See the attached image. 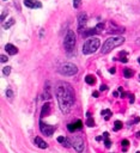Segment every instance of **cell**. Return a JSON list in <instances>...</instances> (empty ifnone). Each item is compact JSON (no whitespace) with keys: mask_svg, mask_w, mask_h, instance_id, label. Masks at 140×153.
Returning a JSON list of instances; mask_svg holds the SVG:
<instances>
[{"mask_svg":"<svg viewBox=\"0 0 140 153\" xmlns=\"http://www.w3.org/2000/svg\"><path fill=\"white\" fill-rule=\"evenodd\" d=\"M56 97L62 112H68L74 104V91L67 83H59L56 86Z\"/></svg>","mask_w":140,"mask_h":153,"instance_id":"1","label":"cell"},{"mask_svg":"<svg viewBox=\"0 0 140 153\" xmlns=\"http://www.w3.org/2000/svg\"><path fill=\"white\" fill-rule=\"evenodd\" d=\"M125 42V38L121 36H115V37H109L108 39L105 41V43L103 44V48H102V54H108L109 51H111L114 48L121 45Z\"/></svg>","mask_w":140,"mask_h":153,"instance_id":"2","label":"cell"},{"mask_svg":"<svg viewBox=\"0 0 140 153\" xmlns=\"http://www.w3.org/2000/svg\"><path fill=\"white\" fill-rule=\"evenodd\" d=\"M99 44H101V41H99L98 37H93L91 36L89 39H86L84 45H83V54L85 55H89L95 53L98 48H99Z\"/></svg>","mask_w":140,"mask_h":153,"instance_id":"3","label":"cell"},{"mask_svg":"<svg viewBox=\"0 0 140 153\" xmlns=\"http://www.w3.org/2000/svg\"><path fill=\"white\" fill-rule=\"evenodd\" d=\"M78 72V68L76 65H73L71 62H66V63H62L60 66L59 68V73L62 75H67V77H71V75H74L77 74Z\"/></svg>","mask_w":140,"mask_h":153,"instance_id":"4","label":"cell"},{"mask_svg":"<svg viewBox=\"0 0 140 153\" xmlns=\"http://www.w3.org/2000/svg\"><path fill=\"white\" fill-rule=\"evenodd\" d=\"M64 45H65V49L67 51H72L76 47V35L72 30L67 31V35L65 37V41H64Z\"/></svg>","mask_w":140,"mask_h":153,"instance_id":"5","label":"cell"},{"mask_svg":"<svg viewBox=\"0 0 140 153\" xmlns=\"http://www.w3.org/2000/svg\"><path fill=\"white\" fill-rule=\"evenodd\" d=\"M71 145L77 152L82 153L84 151V140L80 136H73L71 139Z\"/></svg>","mask_w":140,"mask_h":153,"instance_id":"6","label":"cell"},{"mask_svg":"<svg viewBox=\"0 0 140 153\" xmlns=\"http://www.w3.org/2000/svg\"><path fill=\"white\" fill-rule=\"evenodd\" d=\"M40 129H41L42 134H44V135H47V136H50V135H53V133L55 132V127H54V126L44 124L42 121L40 122Z\"/></svg>","mask_w":140,"mask_h":153,"instance_id":"7","label":"cell"},{"mask_svg":"<svg viewBox=\"0 0 140 153\" xmlns=\"http://www.w3.org/2000/svg\"><path fill=\"white\" fill-rule=\"evenodd\" d=\"M5 50L9 53L10 55H16L17 53H18V49H17V47H15L13 44H11V43H7L5 45Z\"/></svg>","mask_w":140,"mask_h":153,"instance_id":"8","label":"cell"},{"mask_svg":"<svg viewBox=\"0 0 140 153\" xmlns=\"http://www.w3.org/2000/svg\"><path fill=\"white\" fill-rule=\"evenodd\" d=\"M86 19H88V17H86L85 13H80L78 17V24H79V29H83L84 28V25L86 24Z\"/></svg>","mask_w":140,"mask_h":153,"instance_id":"9","label":"cell"},{"mask_svg":"<svg viewBox=\"0 0 140 153\" xmlns=\"http://www.w3.org/2000/svg\"><path fill=\"white\" fill-rule=\"evenodd\" d=\"M35 144L38 146L40 148H47V147H48V144H47L46 141H43L40 136H36L35 138Z\"/></svg>","mask_w":140,"mask_h":153,"instance_id":"10","label":"cell"},{"mask_svg":"<svg viewBox=\"0 0 140 153\" xmlns=\"http://www.w3.org/2000/svg\"><path fill=\"white\" fill-rule=\"evenodd\" d=\"M50 112V104L49 103H46L43 106H42V111H41V117H44L47 115H49Z\"/></svg>","mask_w":140,"mask_h":153,"instance_id":"11","label":"cell"},{"mask_svg":"<svg viewBox=\"0 0 140 153\" xmlns=\"http://www.w3.org/2000/svg\"><path fill=\"white\" fill-rule=\"evenodd\" d=\"M97 32H98V31H97L96 28H95V29H88L86 31H84L82 35H83L84 37H88V36H93V35H96Z\"/></svg>","mask_w":140,"mask_h":153,"instance_id":"12","label":"cell"},{"mask_svg":"<svg viewBox=\"0 0 140 153\" xmlns=\"http://www.w3.org/2000/svg\"><path fill=\"white\" fill-rule=\"evenodd\" d=\"M85 82L88 83L89 85H95V83H96V78L93 77L92 74H88V75H86V78H85Z\"/></svg>","mask_w":140,"mask_h":153,"instance_id":"13","label":"cell"},{"mask_svg":"<svg viewBox=\"0 0 140 153\" xmlns=\"http://www.w3.org/2000/svg\"><path fill=\"white\" fill-rule=\"evenodd\" d=\"M109 31H110V32H123L125 29H123V28H117L115 24L110 23V30H109Z\"/></svg>","mask_w":140,"mask_h":153,"instance_id":"14","label":"cell"},{"mask_svg":"<svg viewBox=\"0 0 140 153\" xmlns=\"http://www.w3.org/2000/svg\"><path fill=\"white\" fill-rule=\"evenodd\" d=\"M24 5L26 7L34 9V7H36V1H34V0H24Z\"/></svg>","mask_w":140,"mask_h":153,"instance_id":"15","label":"cell"},{"mask_svg":"<svg viewBox=\"0 0 140 153\" xmlns=\"http://www.w3.org/2000/svg\"><path fill=\"white\" fill-rule=\"evenodd\" d=\"M102 116H104V118L105 120H109L111 116H113V114H111V111L109 110V109H104V110H102Z\"/></svg>","mask_w":140,"mask_h":153,"instance_id":"16","label":"cell"},{"mask_svg":"<svg viewBox=\"0 0 140 153\" xmlns=\"http://www.w3.org/2000/svg\"><path fill=\"white\" fill-rule=\"evenodd\" d=\"M123 75H125V78H132L133 71L129 69V68H125V69H123Z\"/></svg>","mask_w":140,"mask_h":153,"instance_id":"17","label":"cell"},{"mask_svg":"<svg viewBox=\"0 0 140 153\" xmlns=\"http://www.w3.org/2000/svg\"><path fill=\"white\" fill-rule=\"evenodd\" d=\"M13 24H15V19L11 18V19H10V22H7V23H5V24H4V28H5V29H9V28H11V26H12Z\"/></svg>","mask_w":140,"mask_h":153,"instance_id":"18","label":"cell"},{"mask_svg":"<svg viewBox=\"0 0 140 153\" xmlns=\"http://www.w3.org/2000/svg\"><path fill=\"white\" fill-rule=\"evenodd\" d=\"M86 126H88V127H93V126H95V121H93V120L91 118V116L88 117V121H86Z\"/></svg>","mask_w":140,"mask_h":153,"instance_id":"19","label":"cell"},{"mask_svg":"<svg viewBox=\"0 0 140 153\" xmlns=\"http://www.w3.org/2000/svg\"><path fill=\"white\" fill-rule=\"evenodd\" d=\"M67 128H68V130L71 132V133H73L74 130H77V127H76V123H70L68 126H67Z\"/></svg>","mask_w":140,"mask_h":153,"instance_id":"20","label":"cell"},{"mask_svg":"<svg viewBox=\"0 0 140 153\" xmlns=\"http://www.w3.org/2000/svg\"><path fill=\"white\" fill-rule=\"evenodd\" d=\"M121 128H122V122H121V121H116V122H115L114 129H115V130H120Z\"/></svg>","mask_w":140,"mask_h":153,"instance_id":"21","label":"cell"},{"mask_svg":"<svg viewBox=\"0 0 140 153\" xmlns=\"http://www.w3.org/2000/svg\"><path fill=\"white\" fill-rule=\"evenodd\" d=\"M128 145H129V141L128 140H122V146H123V152L127 151V147H128Z\"/></svg>","mask_w":140,"mask_h":153,"instance_id":"22","label":"cell"},{"mask_svg":"<svg viewBox=\"0 0 140 153\" xmlns=\"http://www.w3.org/2000/svg\"><path fill=\"white\" fill-rule=\"evenodd\" d=\"M80 5H82V0H73V6H74V9H78Z\"/></svg>","mask_w":140,"mask_h":153,"instance_id":"23","label":"cell"},{"mask_svg":"<svg viewBox=\"0 0 140 153\" xmlns=\"http://www.w3.org/2000/svg\"><path fill=\"white\" fill-rule=\"evenodd\" d=\"M3 73H4L5 75H9L10 73H11V67H9V66H7V67H4L3 68Z\"/></svg>","mask_w":140,"mask_h":153,"instance_id":"24","label":"cell"},{"mask_svg":"<svg viewBox=\"0 0 140 153\" xmlns=\"http://www.w3.org/2000/svg\"><path fill=\"white\" fill-rule=\"evenodd\" d=\"M104 145H105L107 148H109L110 146H111V141L109 140V138H105V139H104Z\"/></svg>","mask_w":140,"mask_h":153,"instance_id":"25","label":"cell"},{"mask_svg":"<svg viewBox=\"0 0 140 153\" xmlns=\"http://www.w3.org/2000/svg\"><path fill=\"white\" fill-rule=\"evenodd\" d=\"M76 127H77V129H82V127H83V122L80 121V120H78V121L76 122Z\"/></svg>","mask_w":140,"mask_h":153,"instance_id":"26","label":"cell"},{"mask_svg":"<svg viewBox=\"0 0 140 153\" xmlns=\"http://www.w3.org/2000/svg\"><path fill=\"white\" fill-rule=\"evenodd\" d=\"M103 28H104V24H102V23H99V24H98V25L96 26V29H97V31H98V32L101 31V30H102Z\"/></svg>","mask_w":140,"mask_h":153,"instance_id":"27","label":"cell"},{"mask_svg":"<svg viewBox=\"0 0 140 153\" xmlns=\"http://www.w3.org/2000/svg\"><path fill=\"white\" fill-rule=\"evenodd\" d=\"M6 96H7L9 98H12L13 97V92L11 90H7V91H6Z\"/></svg>","mask_w":140,"mask_h":153,"instance_id":"28","label":"cell"},{"mask_svg":"<svg viewBox=\"0 0 140 153\" xmlns=\"http://www.w3.org/2000/svg\"><path fill=\"white\" fill-rule=\"evenodd\" d=\"M65 140H66V139H65L64 136H59V138H58V142H60V144H64Z\"/></svg>","mask_w":140,"mask_h":153,"instance_id":"29","label":"cell"},{"mask_svg":"<svg viewBox=\"0 0 140 153\" xmlns=\"http://www.w3.org/2000/svg\"><path fill=\"white\" fill-rule=\"evenodd\" d=\"M107 89H108V86L107 85H101V88H99V91H107Z\"/></svg>","mask_w":140,"mask_h":153,"instance_id":"30","label":"cell"},{"mask_svg":"<svg viewBox=\"0 0 140 153\" xmlns=\"http://www.w3.org/2000/svg\"><path fill=\"white\" fill-rule=\"evenodd\" d=\"M7 56H6V55H1V62H6V61H7Z\"/></svg>","mask_w":140,"mask_h":153,"instance_id":"31","label":"cell"},{"mask_svg":"<svg viewBox=\"0 0 140 153\" xmlns=\"http://www.w3.org/2000/svg\"><path fill=\"white\" fill-rule=\"evenodd\" d=\"M129 97H131V98H129V102H131V103H134V96L132 95V96H129Z\"/></svg>","mask_w":140,"mask_h":153,"instance_id":"32","label":"cell"},{"mask_svg":"<svg viewBox=\"0 0 140 153\" xmlns=\"http://www.w3.org/2000/svg\"><path fill=\"white\" fill-rule=\"evenodd\" d=\"M109 72H110V73H111V74H114V73H115V72H116V69H115V68H114V67H113V68H110V69H109Z\"/></svg>","mask_w":140,"mask_h":153,"instance_id":"33","label":"cell"},{"mask_svg":"<svg viewBox=\"0 0 140 153\" xmlns=\"http://www.w3.org/2000/svg\"><path fill=\"white\" fill-rule=\"evenodd\" d=\"M92 96L97 98V97H98V92H97V91H95V92H93V94H92Z\"/></svg>","mask_w":140,"mask_h":153,"instance_id":"34","label":"cell"},{"mask_svg":"<svg viewBox=\"0 0 140 153\" xmlns=\"http://www.w3.org/2000/svg\"><path fill=\"white\" fill-rule=\"evenodd\" d=\"M102 138H103V136H98V138H96V140L99 141V140H102Z\"/></svg>","mask_w":140,"mask_h":153,"instance_id":"35","label":"cell"},{"mask_svg":"<svg viewBox=\"0 0 140 153\" xmlns=\"http://www.w3.org/2000/svg\"><path fill=\"white\" fill-rule=\"evenodd\" d=\"M137 136H138V138H140V132H138V133H137Z\"/></svg>","mask_w":140,"mask_h":153,"instance_id":"36","label":"cell"},{"mask_svg":"<svg viewBox=\"0 0 140 153\" xmlns=\"http://www.w3.org/2000/svg\"><path fill=\"white\" fill-rule=\"evenodd\" d=\"M138 62H139V63H140V57H139V59H138Z\"/></svg>","mask_w":140,"mask_h":153,"instance_id":"37","label":"cell"},{"mask_svg":"<svg viewBox=\"0 0 140 153\" xmlns=\"http://www.w3.org/2000/svg\"><path fill=\"white\" fill-rule=\"evenodd\" d=\"M139 79H140V75H139Z\"/></svg>","mask_w":140,"mask_h":153,"instance_id":"38","label":"cell"}]
</instances>
